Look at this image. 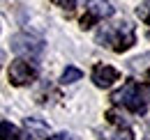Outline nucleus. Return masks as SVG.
<instances>
[{"mask_svg":"<svg viewBox=\"0 0 150 140\" xmlns=\"http://www.w3.org/2000/svg\"><path fill=\"white\" fill-rule=\"evenodd\" d=\"M95 41L99 46H106L115 53H122L132 48L136 44V32H134V25L129 21H118V23H106V25H99Z\"/></svg>","mask_w":150,"mask_h":140,"instance_id":"obj_1","label":"nucleus"},{"mask_svg":"<svg viewBox=\"0 0 150 140\" xmlns=\"http://www.w3.org/2000/svg\"><path fill=\"white\" fill-rule=\"evenodd\" d=\"M111 101L115 106H122L136 115H143L150 108V83H136V80H129L125 83L118 92H113Z\"/></svg>","mask_w":150,"mask_h":140,"instance_id":"obj_2","label":"nucleus"},{"mask_svg":"<svg viewBox=\"0 0 150 140\" xmlns=\"http://www.w3.org/2000/svg\"><path fill=\"white\" fill-rule=\"evenodd\" d=\"M12 51L16 55H25V57H37L44 51V39L37 35H30V32H19V35L12 37Z\"/></svg>","mask_w":150,"mask_h":140,"instance_id":"obj_3","label":"nucleus"},{"mask_svg":"<svg viewBox=\"0 0 150 140\" xmlns=\"http://www.w3.org/2000/svg\"><path fill=\"white\" fill-rule=\"evenodd\" d=\"M37 78V64L30 62V60H23V57H16L9 67V80L14 85H28Z\"/></svg>","mask_w":150,"mask_h":140,"instance_id":"obj_4","label":"nucleus"},{"mask_svg":"<svg viewBox=\"0 0 150 140\" xmlns=\"http://www.w3.org/2000/svg\"><path fill=\"white\" fill-rule=\"evenodd\" d=\"M113 14V7L109 0H88L86 2V16L81 18V28H93L102 18H109Z\"/></svg>","mask_w":150,"mask_h":140,"instance_id":"obj_5","label":"nucleus"},{"mask_svg":"<svg viewBox=\"0 0 150 140\" xmlns=\"http://www.w3.org/2000/svg\"><path fill=\"white\" fill-rule=\"evenodd\" d=\"M118 78H120L118 69H113L109 64H97L93 69V80H95L97 88H111Z\"/></svg>","mask_w":150,"mask_h":140,"instance_id":"obj_6","label":"nucleus"},{"mask_svg":"<svg viewBox=\"0 0 150 140\" xmlns=\"http://www.w3.org/2000/svg\"><path fill=\"white\" fill-rule=\"evenodd\" d=\"M129 69L136 71V74H141V76H148V78H150V53L141 55V57H134V60L129 62Z\"/></svg>","mask_w":150,"mask_h":140,"instance_id":"obj_7","label":"nucleus"},{"mask_svg":"<svg viewBox=\"0 0 150 140\" xmlns=\"http://www.w3.org/2000/svg\"><path fill=\"white\" fill-rule=\"evenodd\" d=\"M21 129L12 122H0V140H19Z\"/></svg>","mask_w":150,"mask_h":140,"instance_id":"obj_8","label":"nucleus"},{"mask_svg":"<svg viewBox=\"0 0 150 140\" xmlns=\"http://www.w3.org/2000/svg\"><path fill=\"white\" fill-rule=\"evenodd\" d=\"M25 129H28V133H30L33 138H37V140L46 133V124L39 122V120H33V117H30V120H25Z\"/></svg>","mask_w":150,"mask_h":140,"instance_id":"obj_9","label":"nucleus"},{"mask_svg":"<svg viewBox=\"0 0 150 140\" xmlns=\"http://www.w3.org/2000/svg\"><path fill=\"white\" fill-rule=\"evenodd\" d=\"M81 76H83V71L76 69V67H67V69L62 71V76H60V83L62 85H72L76 80H81Z\"/></svg>","mask_w":150,"mask_h":140,"instance_id":"obj_10","label":"nucleus"},{"mask_svg":"<svg viewBox=\"0 0 150 140\" xmlns=\"http://www.w3.org/2000/svg\"><path fill=\"white\" fill-rule=\"evenodd\" d=\"M136 16L141 18V21H146V23H150V0H143L136 7Z\"/></svg>","mask_w":150,"mask_h":140,"instance_id":"obj_11","label":"nucleus"},{"mask_svg":"<svg viewBox=\"0 0 150 140\" xmlns=\"http://www.w3.org/2000/svg\"><path fill=\"white\" fill-rule=\"evenodd\" d=\"M113 140H134V136H132V129H129V126H118V131H115Z\"/></svg>","mask_w":150,"mask_h":140,"instance_id":"obj_12","label":"nucleus"},{"mask_svg":"<svg viewBox=\"0 0 150 140\" xmlns=\"http://www.w3.org/2000/svg\"><path fill=\"white\" fill-rule=\"evenodd\" d=\"M56 2L62 7V9H69V12H72V9L76 7V2H79V0H56Z\"/></svg>","mask_w":150,"mask_h":140,"instance_id":"obj_13","label":"nucleus"},{"mask_svg":"<svg viewBox=\"0 0 150 140\" xmlns=\"http://www.w3.org/2000/svg\"><path fill=\"white\" fill-rule=\"evenodd\" d=\"M49 140H72V136L62 131V133H53V136H49Z\"/></svg>","mask_w":150,"mask_h":140,"instance_id":"obj_14","label":"nucleus"},{"mask_svg":"<svg viewBox=\"0 0 150 140\" xmlns=\"http://www.w3.org/2000/svg\"><path fill=\"white\" fill-rule=\"evenodd\" d=\"M0 62H2V53H0Z\"/></svg>","mask_w":150,"mask_h":140,"instance_id":"obj_15","label":"nucleus"},{"mask_svg":"<svg viewBox=\"0 0 150 140\" xmlns=\"http://www.w3.org/2000/svg\"><path fill=\"white\" fill-rule=\"evenodd\" d=\"M148 133H150V126H148Z\"/></svg>","mask_w":150,"mask_h":140,"instance_id":"obj_16","label":"nucleus"}]
</instances>
